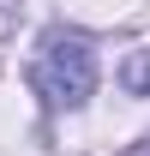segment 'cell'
<instances>
[{
    "mask_svg": "<svg viewBox=\"0 0 150 156\" xmlns=\"http://www.w3.org/2000/svg\"><path fill=\"white\" fill-rule=\"evenodd\" d=\"M30 90H36L42 108H54V114L84 108L90 90H96V48H90V36L48 30V36L36 42V60H30Z\"/></svg>",
    "mask_w": 150,
    "mask_h": 156,
    "instance_id": "obj_1",
    "label": "cell"
},
{
    "mask_svg": "<svg viewBox=\"0 0 150 156\" xmlns=\"http://www.w3.org/2000/svg\"><path fill=\"white\" fill-rule=\"evenodd\" d=\"M120 84H126V96H150V48L126 54V66H120Z\"/></svg>",
    "mask_w": 150,
    "mask_h": 156,
    "instance_id": "obj_2",
    "label": "cell"
},
{
    "mask_svg": "<svg viewBox=\"0 0 150 156\" xmlns=\"http://www.w3.org/2000/svg\"><path fill=\"white\" fill-rule=\"evenodd\" d=\"M132 156H150V138H144V144H132Z\"/></svg>",
    "mask_w": 150,
    "mask_h": 156,
    "instance_id": "obj_3",
    "label": "cell"
}]
</instances>
